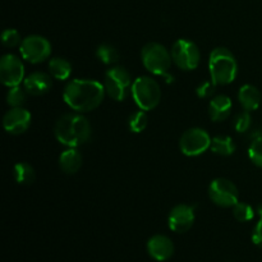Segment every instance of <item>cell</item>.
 I'll return each mask as SVG.
<instances>
[{"instance_id": "17", "label": "cell", "mask_w": 262, "mask_h": 262, "mask_svg": "<svg viewBox=\"0 0 262 262\" xmlns=\"http://www.w3.org/2000/svg\"><path fill=\"white\" fill-rule=\"evenodd\" d=\"M261 97L260 90L253 84H245L241 87L238 92V100L243 110H247V112H253L260 107Z\"/></svg>"}, {"instance_id": "5", "label": "cell", "mask_w": 262, "mask_h": 262, "mask_svg": "<svg viewBox=\"0 0 262 262\" xmlns=\"http://www.w3.org/2000/svg\"><path fill=\"white\" fill-rule=\"evenodd\" d=\"M132 96L141 110L155 109L161 100V89L158 82L147 76L138 77L132 84Z\"/></svg>"}, {"instance_id": "13", "label": "cell", "mask_w": 262, "mask_h": 262, "mask_svg": "<svg viewBox=\"0 0 262 262\" xmlns=\"http://www.w3.org/2000/svg\"><path fill=\"white\" fill-rule=\"evenodd\" d=\"M194 209L189 205H177L171 209L168 217V224L174 233H186L192 228L194 223Z\"/></svg>"}, {"instance_id": "15", "label": "cell", "mask_w": 262, "mask_h": 262, "mask_svg": "<svg viewBox=\"0 0 262 262\" xmlns=\"http://www.w3.org/2000/svg\"><path fill=\"white\" fill-rule=\"evenodd\" d=\"M53 82L51 77L43 72H33L23 81V89L31 96H41L50 91Z\"/></svg>"}, {"instance_id": "3", "label": "cell", "mask_w": 262, "mask_h": 262, "mask_svg": "<svg viewBox=\"0 0 262 262\" xmlns=\"http://www.w3.org/2000/svg\"><path fill=\"white\" fill-rule=\"evenodd\" d=\"M209 71L215 86L232 83L238 74L237 59L229 49H214L209 58Z\"/></svg>"}, {"instance_id": "21", "label": "cell", "mask_w": 262, "mask_h": 262, "mask_svg": "<svg viewBox=\"0 0 262 262\" xmlns=\"http://www.w3.org/2000/svg\"><path fill=\"white\" fill-rule=\"evenodd\" d=\"M13 174H14V179L18 184H23V186H30L35 182L36 173L33 166H31L28 163H18L14 165L13 169Z\"/></svg>"}, {"instance_id": "24", "label": "cell", "mask_w": 262, "mask_h": 262, "mask_svg": "<svg viewBox=\"0 0 262 262\" xmlns=\"http://www.w3.org/2000/svg\"><path fill=\"white\" fill-rule=\"evenodd\" d=\"M27 99V91L19 86L9 87L7 94V104L12 107H22Z\"/></svg>"}, {"instance_id": "18", "label": "cell", "mask_w": 262, "mask_h": 262, "mask_svg": "<svg viewBox=\"0 0 262 262\" xmlns=\"http://www.w3.org/2000/svg\"><path fill=\"white\" fill-rule=\"evenodd\" d=\"M82 161L83 158L81 152L74 147L67 148L59 156V166L66 174H76L81 169Z\"/></svg>"}, {"instance_id": "29", "label": "cell", "mask_w": 262, "mask_h": 262, "mask_svg": "<svg viewBox=\"0 0 262 262\" xmlns=\"http://www.w3.org/2000/svg\"><path fill=\"white\" fill-rule=\"evenodd\" d=\"M257 212L260 215V220L256 224V227L253 228V233H252V242L255 243L257 247L262 248V205L257 207Z\"/></svg>"}, {"instance_id": "16", "label": "cell", "mask_w": 262, "mask_h": 262, "mask_svg": "<svg viewBox=\"0 0 262 262\" xmlns=\"http://www.w3.org/2000/svg\"><path fill=\"white\" fill-rule=\"evenodd\" d=\"M232 100L225 95H216L209 104V115L212 122H223L232 112Z\"/></svg>"}, {"instance_id": "1", "label": "cell", "mask_w": 262, "mask_h": 262, "mask_svg": "<svg viewBox=\"0 0 262 262\" xmlns=\"http://www.w3.org/2000/svg\"><path fill=\"white\" fill-rule=\"evenodd\" d=\"M105 86L95 79H73L66 86L63 99L77 113H89L101 105Z\"/></svg>"}, {"instance_id": "8", "label": "cell", "mask_w": 262, "mask_h": 262, "mask_svg": "<svg viewBox=\"0 0 262 262\" xmlns=\"http://www.w3.org/2000/svg\"><path fill=\"white\" fill-rule=\"evenodd\" d=\"M20 55L26 61L38 64L51 55V43L48 38L40 35H31L23 38L19 46Z\"/></svg>"}, {"instance_id": "10", "label": "cell", "mask_w": 262, "mask_h": 262, "mask_svg": "<svg viewBox=\"0 0 262 262\" xmlns=\"http://www.w3.org/2000/svg\"><path fill=\"white\" fill-rule=\"evenodd\" d=\"M209 133L202 128H191L182 135L179 140V148L186 156H199L211 146Z\"/></svg>"}, {"instance_id": "4", "label": "cell", "mask_w": 262, "mask_h": 262, "mask_svg": "<svg viewBox=\"0 0 262 262\" xmlns=\"http://www.w3.org/2000/svg\"><path fill=\"white\" fill-rule=\"evenodd\" d=\"M141 59L145 68L150 73L168 77L171 79V77L169 76V69L173 59H171V53L166 50L165 46L159 42L146 43L141 51Z\"/></svg>"}, {"instance_id": "28", "label": "cell", "mask_w": 262, "mask_h": 262, "mask_svg": "<svg viewBox=\"0 0 262 262\" xmlns=\"http://www.w3.org/2000/svg\"><path fill=\"white\" fill-rule=\"evenodd\" d=\"M251 112H247V110H243L242 113L237 115L234 122L235 130L238 133H245L247 132L251 128V124H252V118H251Z\"/></svg>"}, {"instance_id": "27", "label": "cell", "mask_w": 262, "mask_h": 262, "mask_svg": "<svg viewBox=\"0 0 262 262\" xmlns=\"http://www.w3.org/2000/svg\"><path fill=\"white\" fill-rule=\"evenodd\" d=\"M2 42L5 48H15V46L20 45V35L17 30L13 28H8L4 30L2 33Z\"/></svg>"}, {"instance_id": "2", "label": "cell", "mask_w": 262, "mask_h": 262, "mask_svg": "<svg viewBox=\"0 0 262 262\" xmlns=\"http://www.w3.org/2000/svg\"><path fill=\"white\" fill-rule=\"evenodd\" d=\"M54 133L61 145L76 148L90 140L91 124L82 113H69L56 120Z\"/></svg>"}, {"instance_id": "20", "label": "cell", "mask_w": 262, "mask_h": 262, "mask_svg": "<svg viewBox=\"0 0 262 262\" xmlns=\"http://www.w3.org/2000/svg\"><path fill=\"white\" fill-rule=\"evenodd\" d=\"M211 151L220 156H230L235 151V143L229 136H216L211 140Z\"/></svg>"}, {"instance_id": "26", "label": "cell", "mask_w": 262, "mask_h": 262, "mask_svg": "<svg viewBox=\"0 0 262 262\" xmlns=\"http://www.w3.org/2000/svg\"><path fill=\"white\" fill-rule=\"evenodd\" d=\"M250 160L258 168H262V135L256 136L248 147Z\"/></svg>"}, {"instance_id": "11", "label": "cell", "mask_w": 262, "mask_h": 262, "mask_svg": "<svg viewBox=\"0 0 262 262\" xmlns=\"http://www.w3.org/2000/svg\"><path fill=\"white\" fill-rule=\"evenodd\" d=\"M0 79L7 87L19 86L25 81V66L18 56L7 54L0 60Z\"/></svg>"}, {"instance_id": "9", "label": "cell", "mask_w": 262, "mask_h": 262, "mask_svg": "<svg viewBox=\"0 0 262 262\" xmlns=\"http://www.w3.org/2000/svg\"><path fill=\"white\" fill-rule=\"evenodd\" d=\"M209 197L220 207H233L239 202L238 188L232 181L225 178H216L211 182L209 187Z\"/></svg>"}, {"instance_id": "22", "label": "cell", "mask_w": 262, "mask_h": 262, "mask_svg": "<svg viewBox=\"0 0 262 262\" xmlns=\"http://www.w3.org/2000/svg\"><path fill=\"white\" fill-rule=\"evenodd\" d=\"M96 56L101 63L106 64V66H114L120 59L119 51L110 43H101L97 46Z\"/></svg>"}, {"instance_id": "23", "label": "cell", "mask_w": 262, "mask_h": 262, "mask_svg": "<svg viewBox=\"0 0 262 262\" xmlns=\"http://www.w3.org/2000/svg\"><path fill=\"white\" fill-rule=\"evenodd\" d=\"M148 124V118L145 110H138L130 114L129 119H128V127H129L130 132L133 133H141L146 129Z\"/></svg>"}, {"instance_id": "14", "label": "cell", "mask_w": 262, "mask_h": 262, "mask_svg": "<svg viewBox=\"0 0 262 262\" xmlns=\"http://www.w3.org/2000/svg\"><path fill=\"white\" fill-rule=\"evenodd\" d=\"M147 252L151 258L163 262L168 261L174 255V243L164 234H156L147 242Z\"/></svg>"}, {"instance_id": "30", "label": "cell", "mask_w": 262, "mask_h": 262, "mask_svg": "<svg viewBox=\"0 0 262 262\" xmlns=\"http://www.w3.org/2000/svg\"><path fill=\"white\" fill-rule=\"evenodd\" d=\"M214 86L215 84L212 83V82L211 83H210V82H204V83L197 89V95H199L200 97L211 96V95L214 94Z\"/></svg>"}, {"instance_id": "19", "label": "cell", "mask_w": 262, "mask_h": 262, "mask_svg": "<svg viewBox=\"0 0 262 262\" xmlns=\"http://www.w3.org/2000/svg\"><path fill=\"white\" fill-rule=\"evenodd\" d=\"M49 72L58 81H66L72 73V64L67 59L54 58L49 61Z\"/></svg>"}, {"instance_id": "25", "label": "cell", "mask_w": 262, "mask_h": 262, "mask_svg": "<svg viewBox=\"0 0 262 262\" xmlns=\"http://www.w3.org/2000/svg\"><path fill=\"white\" fill-rule=\"evenodd\" d=\"M233 215L241 223L251 222L255 217V209L246 202H238L233 206Z\"/></svg>"}, {"instance_id": "12", "label": "cell", "mask_w": 262, "mask_h": 262, "mask_svg": "<svg viewBox=\"0 0 262 262\" xmlns=\"http://www.w3.org/2000/svg\"><path fill=\"white\" fill-rule=\"evenodd\" d=\"M31 120H32L31 113L25 107H12L5 113L3 118V125L8 133L18 136L25 133L30 128Z\"/></svg>"}, {"instance_id": "7", "label": "cell", "mask_w": 262, "mask_h": 262, "mask_svg": "<svg viewBox=\"0 0 262 262\" xmlns=\"http://www.w3.org/2000/svg\"><path fill=\"white\" fill-rule=\"evenodd\" d=\"M170 53L174 64L182 71H194L201 61L199 46L186 38L176 41Z\"/></svg>"}, {"instance_id": "6", "label": "cell", "mask_w": 262, "mask_h": 262, "mask_svg": "<svg viewBox=\"0 0 262 262\" xmlns=\"http://www.w3.org/2000/svg\"><path fill=\"white\" fill-rule=\"evenodd\" d=\"M132 78L129 72L123 67L113 66L105 73L104 86L106 94L115 101H123L132 89Z\"/></svg>"}]
</instances>
